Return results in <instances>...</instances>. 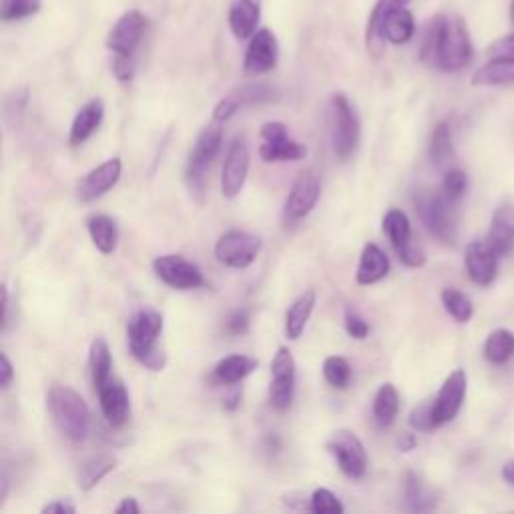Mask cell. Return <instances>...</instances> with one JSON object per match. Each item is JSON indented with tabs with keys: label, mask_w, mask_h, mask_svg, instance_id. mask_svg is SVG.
I'll list each match as a JSON object with an SVG mask.
<instances>
[{
	"label": "cell",
	"mask_w": 514,
	"mask_h": 514,
	"mask_svg": "<svg viewBox=\"0 0 514 514\" xmlns=\"http://www.w3.org/2000/svg\"><path fill=\"white\" fill-rule=\"evenodd\" d=\"M147 31V19L139 11L125 13L107 35V49L115 57L133 59Z\"/></svg>",
	"instance_id": "obj_12"
},
{
	"label": "cell",
	"mask_w": 514,
	"mask_h": 514,
	"mask_svg": "<svg viewBox=\"0 0 514 514\" xmlns=\"http://www.w3.org/2000/svg\"><path fill=\"white\" fill-rule=\"evenodd\" d=\"M47 410L55 426L73 442H83L89 436L91 410L83 396L71 386L57 384L47 394Z\"/></svg>",
	"instance_id": "obj_3"
},
{
	"label": "cell",
	"mask_w": 514,
	"mask_h": 514,
	"mask_svg": "<svg viewBox=\"0 0 514 514\" xmlns=\"http://www.w3.org/2000/svg\"><path fill=\"white\" fill-rule=\"evenodd\" d=\"M400 410V394L392 384H382L374 396V404H372V412L376 422L382 428H388L394 424L396 416Z\"/></svg>",
	"instance_id": "obj_31"
},
{
	"label": "cell",
	"mask_w": 514,
	"mask_h": 514,
	"mask_svg": "<svg viewBox=\"0 0 514 514\" xmlns=\"http://www.w3.org/2000/svg\"><path fill=\"white\" fill-rule=\"evenodd\" d=\"M121 171H123V165H121V159H119V157L107 159V161L101 163L99 167L91 169V171L79 181L77 197H79L83 203H91V201L103 197L107 191H111V189L117 185V181L121 179Z\"/></svg>",
	"instance_id": "obj_19"
},
{
	"label": "cell",
	"mask_w": 514,
	"mask_h": 514,
	"mask_svg": "<svg viewBox=\"0 0 514 514\" xmlns=\"http://www.w3.org/2000/svg\"><path fill=\"white\" fill-rule=\"evenodd\" d=\"M153 272L165 286L173 290L187 292L205 286V278L199 266L181 255H159L153 262Z\"/></svg>",
	"instance_id": "obj_10"
},
{
	"label": "cell",
	"mask_w": 514,
	"mask_h": 514,
	"mask_svg": "<svg viewBox=\"0 0 514 514\" xmlns=\"http://www.w3.org/2000/svg\"><path fill=\"white\" fill-rule=\"evenodd\" d=\"M262 147L260 157L266 163L280 161H300L308 155V147L288 137V127L280 121H270L262 127Z\"/></svg>",
	"instance_id": "obj_11"
},
{
	"label": "cell",
	"mask_w": 514,
	"mask_h": 514,
	"mask_svg": "<svg viewBox=\"0 0 514 514\" xmlns=\"http://www.w3.org/2000/svg\"><path fill=\"white\" fill-rule=\"evenodd\" d=\"M322 187L320 179L316 177L314 171H304L300 177L294 181V187L284 203V219L286 223H296L302 221L312 213L320 199Z\"/></svg>",
	"instance_id": "obj_15"
},
{
	"label": "cell",
	"mask_w": 514,
	"mask_h": 514,
	"mask_svg": "<svg viewBox=\"0 0 514 514\" xmlns=\"http://www.w3.org/2000/svg\"><path fill=\"white\" fill-rule=\"evenodd\" d=\"M316 300H318L316 292L308 290L300 298H296V302L288 308V312H286V336H288V340H298L304 334L306 324L314 314Z\"/></svg>",
	"instance_id": "obj_27"
},
{
	"label": "cell",
	"mask_w": 514,
	"mask_h": 514,
	"mask_svg": "<svg viewBox=\"0 0 514 514\" xmlns=\"http://www.w3.org/2000/svg\"><path fill=\"white\" fill-rule=\"evenodd\" d=\"M43 9V0H3L0 3V19L15 23L37 15Z\"/></svg>",
	"instance_id": "obj_36"
},
{
	"label": "cell",
	"mask_w": 514,
	"mask_h": 514,
	"mask_svg": "<svg viewBox=\"0 0 514 514\" xmlns=\"http://www.w3.org/2000/svg\"><path fill=\"white\" fill-rule=\"evenodd\" d=\"M241 107H243V101H241L239 93H237V91H233L231 95L223 97V99L215 105V109H213V121L223 123V121L231 119V117H233Z\"/></svg>",
	"instance_id": "obj_42"
},
{
	"label": "cell",
	"mask_w": 514,
	"mask_h": 514,
	"mask_svg": "<svg viewBox=\"0 0 514 514\" xmlns=\"http://www.w3.org/2000/svg\"><path fill=\"white\" fill-rule=\"evenodd\" d=\"M324 378L336 390H346L352 382V366L342 356H330L324 362Z\"/></svg>",
	"instance_id": "obj_37"
},
{
	"label": "cell",
	"mask_w": 514,
	"mask_h": 514,
	"mask_svg": "<svg viewBox=\"0 0 514 514\" xmlns=\"http://www.w3.org/2000/svg\"><path fill=\"white\" fill-rule=\"evenodd\" d=\"M296 394V360L288 348H280L272 360L270 404L284 412L292 406Z\"/></svg>",
	"instance_id": "obj_13"
},
{
	"label": "cell",
	"mask_w": 514,
	"mask_h": 514,
	"mask_svg": "<svg viewBox=\"0 0 514 514\" xmlns=\"http://www.w3.org/2000/svg\"><path fill=\"white\" fill-rule=\"evenodd\" d=\"M103 117H105V105H103L101 99H93L85 107H81V111L73 119L71 133H69V143L73 147H79L87 139H91V135L101 127Z\"/></svg>",
	"instance_id": "obj_24"
},
{
	"label": "cell",
	"mask_w": 514,
	"mask_h": 514,
	"mask_svg": "<svg viewBox=\"0 0 514 514\" xmlns=\"http://www.w3.org/2000/svg\"><path fill=\"white\" fill-rule=\"evenodd\" d=\"M408 422L416 432H434L438 428V424H436V418H434L432 402H428V404L424 402V404L414 406L410 416H408Z\"/></svg>",
	"instance_id": "obj_40"
},
{
	"label": "cell",
	"mask_w": 514,
	"mask_h": 514,
	"mask_svg": "<svg viewBox=\"0 0 514 514\" xmlns=\"http://www.w3.org/2000/svg\"><path fill=\"white\" fill-rule=\"evenodd\" d=\"M410 3V0H376V5L370 13V19H368V25H366V35L372 33L376 29V25L382 21V17L394 9H400V7H406Z\"/></svg>",
	"instance_id": "obj_41"
},
{
	"label": "cell",
	"mask_w": 514,
	"mask_h": 514,
	"mask_svg": "<svg viewBox=\"0 0 514 514\" xmlns=\"http://www.w3.org/2000/svg\"><path fill=\"white\" fill-rule=\"evenodd\" d=\"M117 458L109 454H99L89 458L79 472V484L83 490H93L111 470H115Z\"/></svg>",
	"instance_id": "obj_33"
},
{
	"label": "cell",
	"mask_w": 514,
	"mask_h": 514,
	"mask_svg": "<svg viewBox=\"0 0 514 514\" xmlns=\"http://www.w3.org/2000/svg\"><path fill=\"white\" fill-rule=\"evenodd\" d=\"M89 368H91V380L93 386L99 388L101 384H105L113 374V358H111V350L109 344L103 338H95L89 350Z\"/></svg>",
	"instance_id": "obj_32"
},
{
	"label": "cell",
	"mask_w": 514,
	"mask_h": 514,
	"mask_svg": "<svg viewBox=\"0 0 514 514\" xmlns=\"http://www.w3.org/2000/svg\"><path fill=\"white\" fill-rule=\"evenodd\" d=\"M454 155V141H452V129L448 121H440L430 139V159L434 165L442 167L446 165Z\"/></svg>",
	"instance_id": "obj_34"
},
{
	"label": "cell",
	"mask_w": 514,
	"mask_h": 514,
	"mask_svg": "<svg viewBox=\"0 0 514 514\" xmlns=\"http://www.w3.org/2000/svg\"><path fill=\"white\" fill-rule=\"evenodd\" d=\"M95 390H97L105 420L113 428L123 426L131 416V400H129V392H127L125 384L119 378L111 376L105 384H101Z\"/></svg>",
	"instance_id": "obj_20"
},
{
	"label": "cell",
	"mask_w": 514,
	"mask_h": 514,
	"mask_svg": "<svg viewBox=\"0 0 514 514\" xmlns=\"http://www.w3.org/2000/svg\"><path fill=\"white\" fill-rule=\"evenodd\" d=\"M221 141H223L221 123L213 121L199 133V137L193 145V151L189 155L185 181H187V189H189L193 201H197L199 205L205 203L207 175H209V169H211L219 149H221Z\"/></svg>",
	"instance_id": "obj_4"
},
{
	"label": "cell",
	"mask_w": 514,
	"mask_h": 514,
	"mask_svg": "<svg viewBox=\"0 0 514 514\" xmlns=\"http://www.w3.org/2000/svg\"><path fill=\"white\" fill-rule=\"evenodd\" d=\"M29 89L21 87L17 91H13V95L7 99V113L9 115H23V111L29 105Z\"/></svg>",
	"instance_id": "obj_46"
},
{
	"label": "cell",
	"mask_w": 514,
	"mask_h": 514,
	"mask_svg": "<svg viewBox=\"0 0 514 514\" xmlns=\"http://www.w3.org/2000/svg\"><path fill=\"white\" fill-rule=\"evenodd\" d=\"M440 300L444 304V310L458 322V324H466L472 320L474 316V306L470 302V298L466 294H462L460 290L454 288H446L440 294Z\"/></svg>",
	"instance_id": "obj_35"
},
{
	"label": "cell",
	"mask_w": 514,
	"mask_h": 514,
	"mask_svg": "<svg viewBox=\"0 0 514 514\" xmlns=\"http://www.w3.org/2000/svg\"><path fill=\"white\" fill-rule=\"evenodd\" d=\"M498 257L500 253L488 243V239L472 241L464 253V266H466L468 278L476 286H482V288L490 286L498 274Z\"/></svg>",
	"instance_id": "obj_17"
},
{
	"label": "cell",
	"mask_w": 514,
	"mask_h": 514,
	"mask_svg": "<svg viewBox=\"0 0 514 514\" xmlns=\"http://www.w3.org/2000/svg\"><path fill=\"white\" fill-rule=\"evenodd\" d=\"M113 75H115L117 81H121V83H131L133 77H135L133 59L115 57V59H113Z\"/></svg>",
	"instance_id": "obj_47"
},
{
	"label": "cell",
	"mask_w": 514,
	"mask_h": 514,
	"mask_svg": "<svg viewBox=\"0 0 514 514\" xmlns=\"http://www.w3.org/2000/svg\"><path fill=\"white\" fill-rule=\"evenodd\" d=\"M262 19V9L257 0H235L229 9V29L237 41L251 39L257 33V25Z\"/></svg>",
	"instance_id": "obj_21"
},
{
	"label": "cell",
	"mask_w": 514,
	"mask_h": 514,
	"mask_svg": "<svg viewBox=\"0 0 514 514\" xmlns=\"http://www.w3.org/2000/svg\"><path fill=\"white\" fill-rule=\"evenodd\" d=\"M510 21L514 25V0H510Z\"/></svg>",
	"instance_id": "obj_54"
},
{
	"label": "cell",
	"mask_w": 514,
	"mask_h": 514,
	"mask_svg": "<svg viewBox=\"0 0 514 514\" xmlns=\"http://www.w3.org/2000/svg\"><path fill=\"white\" fill-rule=\"evenodd\" d=\"M87 229H89V235H91L93 245H95L101 253L111 255V253L117 249V243H119V227H117V223H115L113 217L103 215V213L91 215V217L87 219Z\"/></svg>",
	"instance_id": "obj_26"
},
{
	"label": "cell",
	"mask_w": 514,
	"mask_h": 514,
	"mask_svg": "<svg viewBox=\"0 0 514 514\" xmlns=\"http://www.w3.org/2000/svg\"><path fill=\"white\" fill-rule=\"evenodd\" d=\"M482 354L486 362L494 366H502L514 358V334L510 330H494L488 334Z\"/></svg>",
	"instance_id": "obj_30"
},
{
	"label": "cell",
	"mask_w": 514,
	"mask_h": 514,
	"mask_svg": "<svg viewBox=\"0 0 514 514\" xmlns=\"http://www.w3.org/2000/svg\"><path fill=\"white\" fill-rule=\"evenodd\" d=\"M414 207L426 229L442 243L452 245L458 235L456 203L450 201L442 191L420 189L414 195Z\"/></svg>",
	"instance_id": "obj_5"
},
{
	"label": "cell",
	"mask_w": 514,
	"mask_h": 514,
	"mask_svg": "<svg viewBox=\"0 0 514 514\" xmlns=\"http://www.w3.org/2000/svg\"><path fill=\"white\" fill-rule=\"evenodd\" d=\"M328 452L348 478H364L368 472V454L362 440L352 430H338L328 440Z\"/></svg>",
	"instance_id": "obj_9"
},
{
	"label": "cell",
	"mask_w": 514,
	"mask_h": 514,
	"mask_svg": "<svg viewBox=\"0 0 514 514\" xmlns=\"http://www.w3.org/2000/svg\"><path fill=\"white\" fill-rule=\"evenodd\" d=\"M344 324H346V332H348L352 338H356V340H364V338H368V334H370L368 322H366L360 314H356L354 310H346V314H344Z\"/></svg>",
	"instance_id": "obj_43"
},
{
	"label": "cell",
	"mask_w": 514,
	"mask_h": 514,
	"mask_svg": "<svg viewBox=\"0 0 514 514\" xmlns=\"http://www.w3.org/2000/svg\"><path fill=\"white\" fill-rule=\"evenodd\" d=\"M502 478H504L506 484L514 486V460H510L502 466Z\"/></svg>",
	"instance_id": "obj_52"
},
{
	"label": "cell",
	"mask_w": 514,
	"mask_h": 514,
	"mask_svg": "<svg viewBox=\"0 0 514 514\" xmlns=\"http://www.w3.org/2000/svg\"><path fill=\"white\" fill-rule=\"evenodd\" d=\"M163 332V316L153 308L135 312L127 322V342L133 358L151 372H161L167 366V354L159 348Z\"/></svg>",
	"instance_id": "obj_2"
},
{
	"label": "cell",
	"mask_w": 514,
	"mask_h": 514,
	"mask_svg": "<svg viewBox=\"0 0 514 514\" xmlns=\"http://www.w3.org/2000/svg\"><path fill=\"white\" fill-rule=\"evenodd\" d=\"M474 55L468 27L458 15H436L426 25L420 59L424 65L444 71L456 73L470 65Z\"/></svg>",
	"instance_id": "obj_1"
},
{
	"label": "cell",
	"mask_w": 514,
	"mask_h": 514,
	"mask_svg": "<svg viewBox=\"0 0 514 514\" xmlns=\"http://www.w3.org/2000/svg\"><path fill=\"white\" fill-rule=\"evenodd\" d=\"M260 251H262V239L253 233L239 231V229H231L223 233L215 243L217 262L233 270L249 268Z\"/></svg>",
	"instance_id": "obj_7"
},
{
	"label": "cell",
	"mask_w": 514,
	"mask_h": 514,
	"mask_svg": "<svg viewBox=\"0 0 514 514\" xmlns=\"http://www.w3.org/2000/svg\"><path fill=\"white\" fill-rule=\"evenodd\" d=\"M404 498H406V508L410 512H430L436 508V502H438L436 492L416 472H408L406 476Z\"/></svg>",
	"instance_id": "obj_25"
},
{
	"label": "cell",
	"mask_w": 514,
	"mask_h": 514,
	"mask_svg": "<svg viewBox=\"0 0 514 514\" xmlns=\"http://www.w3.org/2000/svg\"><path fill=\"white\" fill-rule=\"evenodd\" d=\"M239 400H241V394L239 392H233L229 398H225V408L227 410H235L239 406Z\"/></svg>",
	"instance_id": "obj_53"
},
{
	"label": "cell",
	"mask_w": 514,
	"mask_h": 514,
	"mask_svg": "<svg viewBox=\"0 0 514 514\" xmlns=\"http://www.w3.org/2000/svg\"><path fill=\"white\" fill-rule=\"evenodd\" d=\"M396 444H398L400 452H410V450L416 448L418 442H416V436H414V434H408V432H406V434H402V436L398 438Z\"/></svg>",
	"instance_id": "obj_51"
},
{
	"label": "cell",
	"mask_w": 514,
	"mask_h": 514,
	"mask_svg": "<svg viewBox=\"0 0 514 514\" xmlns=\"http://www.w3.org/2000/svg\"><path fill=\"white\" fill-rule=\"evenodd\" d=\"M255 368H257V360H253L249 356L233 354V356H225L223 360L217 362L213 376L217 382H221L225 386H235L241 380H245Z\"/></svg>",
	"instance_id": "obj_28"
},
{
	"label": "cell",
	"mask_w": 514,
	"mask_h": 514,
	"mask_svg": "<svg viewBox=\"0 0 514 514\" xmlns=\"http://www.w3.org/2000/svg\"><path fill=\"white\" fill-rule=\"evenodd\" d=\"M0 360H3V370H0V386L9 388L11 382H13V378H15V368H13V364H11V360H9L7 354L0 356Z\"/></svg>",
	"instance_id": "obj_49"
},
{
	"label": "cell",
	"mask_w": 514,
	"mask_h": 514,
	"mask_svg": "<svg viewBox=\"0 0 514 514\" xmlns=\"http://www.w3.org/2000/svg\"><path fill=\"white\" fill-rule=\"evenodd\" d=\"M251 326V316L247 310H235L225 320V328L231 336H245Z\"/></svg>",
	"instance_id": "obj_44"
},
{
	"label": "cell",
	"mask_w": 514,
	"mask_h": 514,
	"mask_svg": "<svg viewBox=\"0 0 514 514\" xmlns=\"http://www.w3.org/2000/svg\"><path fill=\"white\" fill-rule=\"evenodd\" d=\"M330 131L336 155L342 161L350 159L360 143V119L344 93H336L330 99Z\"/></svg>",
	"instance_id": "obj_6"
},
{
	"label": "cell",
	"mask_w": 514,
	"mask_h": 514,
	"mask_svg": "<svg viewBox=\"0 0 514 514\" xmlns=\"http://www.w3.org/2000/svg\"><path fill=\"white\" fill-rule=\"evenodd\" d=\"M310 510L316 514H328V512L342 514L346 506L330 488H316L314 494L310 496Z\"/></svg>",
	"instance_id": "obj_38"
},
{
	"label": "cell",
	"mask_w": 514,
	"mask_h": 514,
	"mask_svg": "<svg viewBox=\"0 0 514 514\" xmlns=\"http://www.w3.org/2000/svg\"><path fill=\"white\" fill-rule=\"evenodd\" d=\"M384 231L400 257V262L408 268H422L426 264L424 249L412 241V227L410 219L400 209H390L384 215Z\"/></svg>",
	"instance_id": "obj_8"
},
{
	"label": "cell",
	"mask_w": 514,
	"mask_h": 514,
	"mask_svg": "<svg viewBox=\"0 0 514 514\" xmlns=\"http://www.w3.org/2000/svg\"><path fill=\"white\" fill-rule=\"evenodd\" d=\"M43 512L45 514H73V512H77V506L69 498H61V500L45 504Z\"/></svg>",
	"instance_id": "obj_48"
},
{
	"label": "cell",
	"mask_w": 514,
	"mask_h": 514,
	"mask_svg": "<svg viewBox=\"0 0 514 514\" xmlns=\"http://www.w3.org/2000/svg\"><path fill=\"white\" fill-rule=\"evenodd\" d=\"M466 386H468V380H466V372L464 370H454L442 384L436 400L432 402L434 406V418H436V424L438 428L452 422L462 404H464V398H466Z\"/></svg>",
	"instance_id": "obj_18"
},
{
	"label": "cell",
	"mask_w": 514,
	"mask_h": 514,
	"mask_svg": "<svg viewBox=\"0 0 514 514\" xmlns=\"http://www.w3.org/2000/svg\"><path fill=\"white\" fill-rule=\"evenodd\" d=\"M490 59H514V35L498 39L494 45L488 47Z\"/></svg>",
	"instance_id": "obj_45"
},
{
	"label": "cell",
	"mask_w": 514,
	"mask_h": 514,
	"mask_svg": "<svg viewBox=\"0 0 514 514\" xmlns=\"http://www.w3.org/2000/svg\"><path fill=\"white\" fill-rule=\"evenodd\" d=\"M486 239L500 255H508L514 249V205L512 203H500L494 209Z\"/></svg>",
	"instance_id": "obj_22"
},
{
	"label": "cell",
	"mask_w": 514,
	"mask_h": 514,
	"mask_svg": "<svg viewBox=\"0 0 514 514\" xmlns=\"http://www.w3.org/2000/svg\"><path fill=\"white\" fill-rule=\"evenodd\" d=\"M249 173V149L245 139H233L227 155H225V163L221 169V193L225 199H235L247 179Z\"/></svg>",
	"instance_id": "obj_16"
},
{
	"label": "cell",
	"mask_w": 514,
	"mask_h": 514,
	"mask_svg": "<svg viewBox=\"0 0 514 514\" xmlns=\"http://www.w3.org/2000/svg\"><path fill=\"white\" fill-rule=\"evenodd\" d=\"M280 61V47L278 39L270 29H260L251 39L243 59V71L247 75H264L278 67Z\"/></svg>",
	"instance_id": "obj_14"
},
{
	"label": "cell",
	"mask_w": 514,
	"mask_h": 514,
	"mask_svg": "<svg viewBox=\"0 0 514 514\" xmlns=\"http://www.w3.org/2000/svg\"><path fill=\"white\" fill-rule=\"evenodd\" d=\"M514 83V59H490L472 75L474 87H498Z\"/></svg>",
	"instance_id": "obj_29"
},
{
	"label": "cell",
	"mask_w": 514,
	"mask_h": 514,
	"mask_svg": "<svg viewBox=\"0 0 514 514\" xmlns=\"http://www.w3.org/2000/svg\"><path fill=\"white\" fill-rule=\"evenodd\" d=\"M466 187H468V177H466V173H464L462 169H450V171H446L444 181H442V193H444L450 201L458 203V201L464 197Z\"/></svg>",
	"instance_id": "obj_39"
},
{
	"label": "cell",
	"mask_w": 514,
	"mask_h": 514,
	"mask_svg": "<svg viewBox=\"0 0 514 514\" xmlns=\"http://www.w3.org/2000/svg\"><path fill=\"white\" fill-rule=\"evenodd\" d=\"M115 512H117V514H127V512H131V514H139V512H141V506L137 504V500H135V498L127 496V498H123V502L115 508Z\"/></svg>",
	"instance_id": "obj_50"
},
{
	"label": "cell",
	"mask_w": 514,
	"mask_h": 514,
	"mask_svg": "<svg viewBox=\"0 0 514 514\" xmlns=\"http://www.w3.org/2000/svg\"><path fill=\"white\" fill-rule=\"evenodd\" d=\"M388 272H390L388 255L376 243H368L360 255L356 282L360 286H372L382 282L388 276Z\"/></svg>",
	"instance_id": "obj_23"
}]
</instances>
